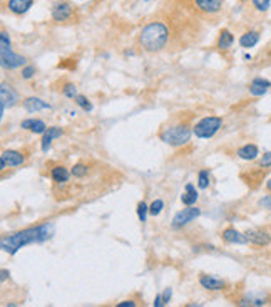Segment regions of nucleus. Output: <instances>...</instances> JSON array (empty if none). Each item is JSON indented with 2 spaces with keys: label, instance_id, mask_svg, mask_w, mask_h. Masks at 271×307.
<instances>
[{
  "label": "nucleus",
  "instance_id": "obj_3",
  "mask_svg": "<svg viewBox=\"0 0 271 307\" xmlns=\"http://www.w3.org/2000/svg\"><path fill=\"white\" fill-rule=\"evenodd\" d=\"M191 136H192V129H189L186 124L173 126V128H167L159 135L161 141H164L166 144H169V146H184V144L189 143Z\"/></svg>",
  "mask_w": 271,
  "mask_h": 307
},
{
  "label": "nucleus",
  "instance_id": "obj_38",
  "mask_svg": "<svg viewBox=\"0 0 271 307\" xmlns=\"http://www.w3.org/2000/svg\"><path fill=\"white\" fill-rule=\"evenodd\" d=\"M134 305H136L134 300H122V302L117 304V307H134Z\"/></svg>",
  "mask_w": 271,
  "mask_h": 307
},
{
  "label": "nucleus",
  "instance_id": "obj_15",
  "mask_svg": "<svg viewBox=\"0 0 271 307\" xmlns=\"http://www.w3.org/2000/svg\"><path fill=\"white\" fill-rule=\"evenodd\" d=\"M34 5V0H9L7 7L14 15H23Z\"/></svg>",
  "mask_w": 271,
  "mask_h": 307
},
{
  "label": "nucleus",
  "instance_id": "obj_4",
  "mask_svg": "<svg viewBox=\"0 0 271 307\" xmlns=\"http://www.w3.org/2000/svg\"><path fill=\"white\" fill-rule=\"evenodd\" d=\"M223 126V119L219 116H206L201 121H198L192 128V135L200 140H209L213 138Z\"/></svg>",
  "mask_w": 271,
  "mask_h": 307
},
{
  "label": "nucleus",
  "instance_id": "obj_20",
  "mask_svg": "<svg viewBox=\"0 0 271 307\" xmlns=\"http://www.w3.org/2000/svg\"><path fill=\"white\" fill-rule=\"evenodd\" d=\"M234 44V35L231 34V31H228V29H223L219 32V37H218V42H216V46H218V49L221 51H228L231 49Z\"/></svg>",
  "mask_w": 271,
  "mask_h": 307
},
{
  "label": "nucleus",
  "instance_id": "obj_7",
  "mask_svg": "<svg viewBox=\"0 0 271 307\" xmlns=\"http://www.w3.org/2000/svg\"><path fill=\"white\" fill-rule=\"evenodd\" d=\"M27 59L23 56H19V54H14L12 51L7 52H0V62H2L4 69H19L26 65Z\"/></svg>",
  "mask_w": 271,
  "mask_h": 307
},
{
  "label": "nucleus",
  "instance_id": "obj_5",
  "mask_svg": "<svg viewBox=\"0 0 271 307\" xmlns=\"http://www.w3.org/2000/svg\"><path fill=\"white\" fill-rule=\"evenodd\" d=\"M200 215H201V208L194 207V205H189V207L179 210V212L174 215V218L171 222V227L176 228V230L178 228H183L188 224H191V222H194Z\"/></svg>",
  "mask_w": 271,
  "mask_h": 307
},
{
  "label": "nucleus",
  "instance_id": "obj_40",
  "mask_svg": "<svg viewBox=\"0 0 271 307\" xmlns=\"http://www.w3.org/2000/svg\"><path fill=\"white\" fill-rule=\"evenodd\" d=\"M164 304H162V296L159 294V296H156V299H154V307H162Z\"/></svg>",
  "mask_w": 271,
  "mask_h": 307
},
{
  "label": "nucleus",
  "instance_id": "obj_23",
  "mask_svg": "<svg viewBox=\"0 0 271 307\" xmlns=\"http://www.w3.org/2000/svg\"><path fill=\"white\" fill-rule=\"evenodd\" d=\"M70 173L72 171H69L65 166H56V168H52V170H51V177H52L54 182L60 185V183H67L69 182Z\"/></svg>",
  "mask_w": 271,
  "mask_h": 307
},
{
  "label": "nucleus",
  "instance_id": "obj_24",
  "mask_svg": "<svg viewBox=\"0 0 271 307\" xmlns=\"http://www.w3.org/2000/svg\"><path fill=\"white\" fill-rule=\"evenodd\" d=\"M72 174H74L76 178H84V177H87V173H89V166L87 165H84V163H76L74 166H72Z\"/></svg>",
  "mask_w": 271,
  "mask_h": 307
},
{
  "label": "nucleus",
  "instance_id": "obj_27",
  "mask_svg": "<svg viewBox=\"0 0 271 307\" xmlns=\"http://www.w3.org/2000/svg\"><path fill=\"white\" fill-rule=\"evenodd\" d=\"M76 104L81 106L86 113L92 111V104H90V101L86 98V96H82V94H77V96H76Z\"/></svg>",
  "mask_w": 271,
  "mask_h": 307
},
{
  "label": "nucleus",
  "instance_id": "obj_25",
  "mask_svg": "<svg viewBox=\"0 0 271 307\" xmlns=\"http://www.w3.org/2000/svg\"><path fill=\"white\" fill-rule=\"evenodd\" d=\"M209 171L208 170H201L198 173V186H200L201 190H206L209 186Z\"/></svg>",
  "mask_w": 271,
  "mask_h": 307
},
{
  "label": "nucleus",
  "instance_id": "obj_14",
  "mask_svg": "<svg viewBox=\"0 0 271 307\" xmlns=\"http://www.w3.org/2000/svg\"><path fill=\"white\" fill-rule=\"evenodd\" d=\"M23 107L27 113H37V111H51L52 106L40 98H27L23 101Z\"/></svg>",
  "mask_w": 271,
  "mask_h": 307
},
{
  "label": "nucleus",
  "instance_id": "obj_37",
  "mask_svg": "<svg viewBox=\"0 0 271 307\" xmlns=\"http://www.w3.org/2000/svg\"><path fill=\"white\" fill-rule=\"evenodd\" d=\"M35 121H37V119H34V118L26 119V121H22L20 128H22V129H32V126L35 124Z\"/></svg>",
  "mask_w": 271,
  "mask_h": 307
},
{
  "label": "nucleus",
  "instance_id": "obj_16",
  "mask_svg": "<svg viewBox=\"0 0 271 307\" xmlns=\"http://www.w3.org/2000/svg\"><path fill=\"white\" fill-rule=\"evenodd\" d=\"M271 87V82L268 79H263V77H255L250 84V94L251 96H264L268 93V89Z\"/></svg>",
  "mask_w": 271,
  "mask_h": 307
},
{
  "label": "nucleus",
  "instance_id": "obj_21",
  "mask_svg": "<svg viewBox=\"0 0 271 307\" xmlns=\"http://www.w3.org/2000/svg\"><path fill=\"white\" fill-rule=\"evenodd\" d=\"M239 305H266L268 304V296L264 294H248L238 302Z\"/></svg>",
  "mask_w": 271,
  "mask_h": 307
},
{
  "label": "nucleus",
  "instance_id": "obj_12",
  "mask_svg": "<svg viewBox=\"0 0 271 307\" xmlns=\"http://www.w3.org/2000/svg\"><path fill=\"white\" fill-rule=\"evenodd\" d=\"M200 284L203 289H206V291H223V289L226 287V280H223L214 275L203 274L200 277Z\"/></svg>",
  "mask_w": 271,
  "mask_h": 307
},
{
  "label": "nucleus",
  "instance_id": "obj_35",
  "mask_svg": "<svg viewBox=\"0 0 271 307\" xmlns=\"http://www.w3.org/2000/svg\"><path fill=\"white\" fill-rule=\"evenodd\" d=\"M161 296H162V304H164V305H167V304H169L171 297H173V289H171V287L164 289V292H162Z\"/></svg>",
  "mask_w": 271,
  "mask_h": 307
},
{
  "label": "nucleus",
  "instance_id": "obj_2",
  "mask_svg": "<svg viewBox=\"0 0 271 307\" xmlns=\"http://www.w3.org/2000/svg\"><path fill=\"white\" fill-rule=\"evenodd\" d=\"M169 42V27L164 22L154 20L144 26L139 32V46L147 52H159Z\"/></svg>",
  "mask_w": 271,
  "mask_h": 307
},
{
  "label": "nucleus",
  "instance_id": "obj_39",
  "mask_svg": "<svg viewBox=\"0 0 271 307\" xmlns=\"http://www.w3.org/2000/svg\"><path fill=\"white\" fill-rule=\"evenodd\" d=\"M9 275H10V272H9L7 269H2V270H0V280H2V282L7 280V277H9Z\"/></svg>",
  "mask_w": 271,
  "mask_h": 307
},
{
  "label": "nucleus",
  "instance_id": "obj_8",
  "mask_svg": "<svg viewBox=\"0 0 271 307\" xmlns=\"http://www.w3.org/2000/svg\"><path fill=\"white\" fill-rule=\"evenodd\" d=\"M221 238L225 240L226 244H233V245H246L248 244V237L246 233L236 230L233 227H228L221 232Z\"/></svg>",
  "mask_w": 271,
  "mask_h": 307
},
{
  "label": "nucleus",
  "instance_id": "obj_36",
  "mask_svg": "<svg viewBox=\"0 0 271 307\" xmlns=\"http://www.w3.org/2000/svg\"><path fill=\"white\" fill-rule=\"evenodd\" d=\"M260 207L271 210V195H264L261 200H260Z\"/></svg>",
  "mask_w": 271,
  "mask_h": 307
},
{
  "label": "nucleus",
  "instance_id": "obj_9",
  "mask_svg": "<svg viewBox=\"0 0 271 307\" xmlns=\"http://www.w3.org/2000/svg\"><path fill=\"white\" fill-rule=\"evenodd\" d=\"M72 12H74V9H72V5L69 2H57L54 4L51 15L56 22H65L72 17Z\"/></svg>",
  "mask_w": 271,
  "mask_h": 307
},
{
  "label": "nucleus",
  "instance_id": "obj_10",
  "mask_svg": "<svg viewBox=\"0 0 271 307\" xmlns=\"http://www.w3.org/2000/svg\"><path fill=\"white\" fill-rule=\"evenodd\" d=\"M192 2H194V7L203 14L214 15L223 9L225 0H192Z\"/></svg>",
  "mask_w": 271,
  "mask_h": 307
},
{
  "label": "nucleus",
  "instance_id": "obj_30",
  "mask_svg": "<svg viewBox=\"0 0 271 307\" xmlns=\"http://www.w3.org/2000/svg\"><path fill=\"white\" fill-rule=\"evenodd\" d=\"M147 213H149V207L144 202H139L137 203V216H139V220L142 222H146L147 220Z\"/></svg>",
  "mask_w": 271,
  "mask_h": 307
},
{
  "label": "nucleus",
  "instance_id": "obj_17",
  "mask_svg": "<svg viewBox=\"0 0 271 307\" xmlns=\"http://www.w3.org/2000/svg\"><path fill=\"white\" fill-rule=\"evenodd\" d=\"M236 155H238V158L244 160V161H255L258 156H260V148H258L256 144L248 143V144H244V146L238 148Z\"/></svg>",
  "mask_w": 271,
  "mask_h": 307
},
{
  "label": "nucleus",
  "instance_id": "obj_19",
  "mask_svg": "<svg viewBox=\"0 0 271 307\" xmlns=\"http://www.w3.org/2000/svg\"><path fill=\"white\" fill-rule=\"evenodd\" d=\"M260 39L261 35L258 31H246L239 37V46L243 47V49H251V47H255L258 42H260Z\"/></svg>",
  "mask_w": 271,
  "mask_h": 307
},
{
  "label": "nucleus",
  "instance_id": "obj_6",
  "mask_svg": "<svg viewBox=\"0 0 271 307\" xmlns=\"http://www.w3.org/2000/svg\"><path fill=\"white\" fill-rule=\"evenodd\" d=\"M17 101H19V94L12 89V86H9L7 82L0 84V118H4L5 109L15 106Z\"/></svg>",
  "mask_w": 271,
  "mask_h": 307
},
{
  "label": "nucleus",
  "instance_id": "obj_28",
  "mask_svg": "<svg viewBox=\"0 0 271 307\" xmlns=\"http://www.w3.org/2000/svg\"><path fill=\"white\" fill-rule=\"evenodd\" d=\"M162 208H164V202L158 198V200H154L153 203L149 205V213L153 216H158L162 212Z\"/></svg>",
  "mask_w": 271,
  "mask_h": 307
},
{
  "label": "nucleus",
  "instance_id": "obj_34",
  "mask_svg": "<svg viewBox=\"0 0 271 307\" xmlns=\"http://www.w3.org/2000/svg\"><path fill=\"white\" fill-rule=\"evenodd\" d=\"M260 166L261 168H269L271 166V151H266L260 160Z\"/></svg>",
  "mask_w": 271,
  "mask_h": 307
},
{
  "label": "nucleus",
  "instance_id": "obj_41",
  "mask_svg": "<svg viewBox=\"0 0 271 307\" xmlns=\"http://www.w3.org/2000/svg\"><path fill=\"white\" fill-rule=\"evenodd\" d=\"M266 190H268V191H271V178H269L268 182H266Z\"/></svg>",
  "mask_w": 271,
  "mask_h": 307
},
{
  "label": "nucleus",
  "instance_id": "obj_13",
  "mask_svg": "<svg viewBox=\"0 0 271 307\" xmlns=\"http://www.w3.org/2000/svg\"><path fill=\"white\" fill-rule=\"evenodd\" d=\"M62 135H64L62 128H57V126H52V128H47L45 133L42 135V141H40V148H42V151H44V153H49L52 141L56 140V138H60Z\"/></svg>",
  "mask_w": 271,
  "mask_h": 307
},
{
  "label": "nucleus",
  "instance_id": "obj_29",
  "mask_svg": "<svg viewBox=\"0 0 271 307\" xmlns=\"http://www.w3.org/2000/svg\"><path fill=\"white\" fill-rule=\"evenodd\" d=\"M7 51H12L10 49V37L9 34L2 31L0 32V52H7Z\"/></svg>",
  "mask_w": 271,
  "mask_h": 307
},
{
  "label": "nucleus",
  "instance_id": "obj_33",
  "mask_svg": "<svg viewBox=\"0 0 271 307\" xmlns=\"http://www.w3.org/2000/svg\"><path fill=\"white\" fill-rule=\"evenodd\" d=\"M34 74H35L34 65H23L22 68V79H32Z\"/></svg>",
  "mask_w": 271,
  "mask_h": 307
},
{
  "label": "nucleus",
  "instance_id": "obj_32",
  "mask_svg": "<svg viewBox=\"0 0 271 307\" xmlns=\"http://www.w3.org/2000/svg\"><path fill=\"white\" fill-rule=\"evenodd\" d=\"M32 133H35V135H44L45 131H47V124L42 121V119H37V121H35V124L32 126Z\"/></svg>",
  "mask_w": 271,
  "mask_h": 307
},
{
  "label": "nucleus",
  "instance_id": "obj_22",
  "mask_svg": "<svg viewBox=\"0 0 271 307\" xmlns=\"http://www.w3.org/2000/svg\"><path fill=\"white\" fill-rule=\"evenodd\" d=\"M198 196H200V195H198L194 185L188 183V185H186V188H184V193L181 195V202H183L186 207H189V205H196Z\"/></svg>",
  "mask_w": 271,
  "mask_h": 307
},
{
  "label": "nucleus",
  "instance_id": "obj_18",
  "mask_svg": "<svg viewBox=\"0 0 271 307\" xmlns=\"http://www.w3.org/2000/svg\"><path fill=\"white\" fill-rule=\"evenodd\" d=\"M0 158H4L7 161V165L12 168L22 166L23 161H26V156H23L20 151H15V149H5V151H2V155H0Z\"/></svg>",
  "mask_w": 271,
  "mask_h": 307
},
{
  "label": "nucleus",
  "instance_id": "obj_26",
  "mask_svg": "<svg viewBox=\"0 0 271 307\" xmlns=\"http://www.w3.org/2000/svg\"><path fill=\"white\" fill-rule=\"evenodd\" d=\"M251 4H253V7H255V10L261 12V14L268 12L271 7V0H251Z\"/></svg>",
  "mask_w": 271,
  "mask_h": 307
},
{
  "label": "nucleus",
  "instance_id": "obj_11",
  "mask_svg": "<svg viewBox=\"0 0 271 307\" xmlns=\"http://www.w3.org/2000/svg\"><path fill=\"white\" fill-rule=\"evenodd\" d=\"M246 237H248V242L256 245V247H266L271 244V235L264 230H258V228H250L246 230Z\"/></svg>",
  "mask_w": 271,
  "mask_h": 307
},
{
  "label": "nucleus",
  "instance_id": "obj_31",
  "mask_svg": "<svg viewBox=\"0 0 271 307\" xmlns=\"http://www.w3.org/2000/svg\"><path fill=\"white\" fill-rule=\"evenodd\" d=\"M62 94L65 96V98H72V99H76V96L79 94L77 93V87H76V84H65V86L62 87Z\"/></svg>",
  "mask_w": 271,
  "mask_h": 307
},
{
  "label": "nucleus",
  "instance_id": "obj_1",
  "mask_svg": "<svg viewBox=\"0 0 271 307\" xmlns=\"http://www.w3.org/2000/svg\"><path fill=\"white\" fill-rule=\"evenodd\" d=\"M54 233V225L52 224H44L37 227H30L26 230H20L17 233H12L9 237H4L0 240V247L4 252H7L10 255H15L22 247L30 245V244H42L47 242Z\"/></svg>",
  "mask_w": 271,
  "mask_h": 307
}]
</instances>
